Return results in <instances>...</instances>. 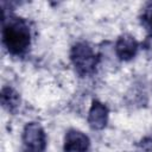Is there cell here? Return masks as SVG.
<instances>
[{"label":"cell","instance_id":"1","mask_svg":"<svg viewBox=\"0 0 152 152\" xmlns=\"http://www.w3.org/2000/svg\"><path fill=\"white\" fill-rule=\"evenodd\" d=\"M2 43L7 51L14 56H20L31 44V33L27 23L18 17L4 19Z\"/></svg>","mask_w":152,"mask_h":152},{"label":"cell","instance_id":"2","mask_svg":"<svg viewBox=\"0 0 152 152\" xmlns=\"http://www.w3.org/2000/svg\"><path fill=\"white\" fill-rule=\"evenodd\" d=\"M70 59L80 76L91 75L97 65V56L90 45L84 42H78L72 45L70 51Z\"/></svg>","mask_w":152,"mask_h":152},{"label":"cell","instance_id":"3","mask_svg":"<svg viewBox=\"0 0 152 152\" xmlns=\"http://www.w3.org/2000/svg\"><path fill=\"white\" fill-rule=\"evenodd\" d=\"M23 141L31 152H42L46 146L45 131L38 122H28L23 131Z\"/></svg>","mask_w":152,"mask_h":152},{"label":"cell","instance_id":"4","mask_svg":"<svg viewBox=\"0 0 152 152\" xmlns=\"http://www.w3.org/2000/svg\"><path fill=\"white\" fill-rule=\"evenodd\" d=\"M90 146L89 138L77 129H69L64 137V152H88Z\"/></svg>","mask_w":152,"mask_h":152},{"label":"cell","instance_id":"5","mask_svg":"<svg viewBox=\"0 0 152 152\" xmlns=\"http://www.w3.org/2000/svg\"><path fill=\"white\" fill-rule=\"evenodd\" d=\"M108 108L102 102L94 100L88 113V124L91 129H103L108 122Z\"/></svg>","mask_w":152,"mask_h":152},{"label":"cell","instance_id":"6","mask_svg":"<svg viewBox=\"0 0 152 152\" xmlns=\"http://www.w3.org/2000/svg\"><path fill=\"white\" fill-rule=\"evenodd\" d=\"M139 44L131 34H121L115 43V53L121 61H131L138 51Z\"/></svg>","mask_w":152,"mask_h":152},{"label":"cell","instance_id":"7","mask_svg":"<svg viewBox=\"0 0 152 152\" xmlns=\"http://www.w3.org/2000/svg\"><path fill=\"white\" fill-rule=\"evenodd\" d=\"M1 104L8 112H14L20 104V96L19 94L11 87H4L1 89Z\"/></svg>","mask_w":152,"mask_h":152},{"label":"cell","instance_id":"8","mask_svg":"<svg viewBox=\"0 0 152 152\" xmlns=\"http://www.w3.org/2000/svg\"><path fill=\"white\" fill-rule=\"evenodd\" d=\"M140 24L152 37V2H147L140 14Z\"/></svg>","mask_w":152,"mask_h":152},{"label":"cell","instance_id":"9","mask_svg":"<svg viewBox=\"0 0 152 152\" xmlns=\"http://www.w3.org/2000/svg\"><path fill=\"white\" fill-rule=\"evenodd\" d=\"M137 152H152V139L145 138L142 139L138 146H137Z\"/></svg>","mask_w":152,"mask_h":152}]
</instances>
